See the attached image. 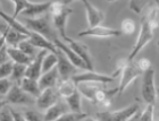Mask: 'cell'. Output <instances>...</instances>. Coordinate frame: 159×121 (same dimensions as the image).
<instances>
[{"mask_svg":"<svg viewBox=\"0 0 159 121\" xmlns=\"http://www.w3.org/2000/svg\"><path fill=\"white\" fill-rule=\"evenodd\" d=\"M48 13L50 15L53 26L60 35L61 40H66L68 37L66 33L67 23H68V19H70L73 10L68 7V5H65L61 1L60 2L59 1H55V2H51Z\"/></svg>","mask_w":159,"mask_h":121,"instance_id":"cell-1","label":"cell"},{"mask_svg":"<svg viewBox=\"0 0 159 121\" xmlns=\"http://www.w3.org/2000/svg\"><path fill=\"white\" fill-rule=\"evenodd\" d=\"M24 24L26 25L31 31L33 32H37L41 35H43L44 37H47L50 41H55V40L59 39L58 36V32L53 26L52 22H51V18H50L47 14L42 15V16L35 17V18H29V17H25L23 19Z\"/></svg>","mask_w":159,"mask_h":121,"instance_id":"cell-2","label":"cell"},{"mask_svg":"<svg viewBox=\"0 0 159 121\" xmlns=\"http://www.w3.org/2000/svg\"><path fill=\"white\" fill-rule=\"evenodd\" d=\"M120 69V82L117 87V95L123 94L125 91L139 76L143 75V70L141 69L136 61H122V63L118 66Z\"/></svg>","mask_w":159,"mask_h":121,"instance_id":"cell-3","label":"cell"},{"mask_svg":"<svg viewBox=\"0 0 159 121\" xmlns=\"http://www.w3.org/2000/svg\"><path fill=\"white\" fill-rule=\"evenodd\" d=\"M153 31L155 30L150 26V24L148 23V20H147L146 17H144L142 19V22H141L139 36H138V39H136V41H135V44H134V46L132 48V51L129 52V57H127V59H126L127 61L134 60V58L152 41Z\"/></svg>","mask_w":159,"mask_h":121,"instance_id":"cell-4","label":"cell"},{"mask_svg":"<svg viewBox=\"0 0 159 121\" xmlns=\"http://www.w3.org/2000/svg\"><path fill=\"white\" fill-rule=\"evenodd\" d=\"M141 95L143 101L147 104H155L158 96V91L155 83V69L152 66L143 72L142 85H141Z\"/></svg>","mask_w":159,"mask_h":121,"instance_id":"cell-5","label":"cell"},{"mask_svg":"<svg viewBox=\"0 0 159 121\" xmlns=\"http://www.w3.org/2000/svg\"><path fill=\"white\" fill-rule=\"evenodd\" d=\"M139 104H131L120 110L116 111H105V112H98L94 115V119H99V120H131L133 115L139 111Z\"/></svg>","mask_w":159,"mask_h":121,"instance_id":"cell-6","label":"cell"},{"mask_svg":"<svg viewBox=\"0 0 159 121\" xmlns=\"http://www.w3.org/2000/svg\"><path fill=\"white\" fill-rule=\"evenodd\" d=\"M34 96L30 95L20 87V84H14L11 89L6 94L7 103L16 105H32L35 103L37 100H34Z\"/></svg>","mask_w":159,"mask_h":121,"instance_id":"cell-7","label":"cell"},{"mask_svg":"<svg viewBox=\"0 0 159 121\" xmlns=\"http://www.w3.org/2000/svg\"><path fill=\"white\" fill-rule=\"evenodd\" d=\"M74 82L76 84H81V83H96V84H109V83L114 82L115 76L114 75H106V74H100V72H96L94 70H88L86 72H82V74H75L72 77Z\"/></svg>","mask_w":159,"mask_h":121,"instance_id":"cell-8","label":"cell"},{"mask_svg":"<svg viewBox=\"0 0 159 121\" xmlns=\"http://www.w3.org/2000/svg\"><path fill=\"white\" fill-rule=\"evenodd\" d=\"M120 34H122L120 30L98 25V26L88 27L86 30L80 32L79 36H90V37H96V39H109V37L119 36Z\"/></svg>","mask_w":159,"mask_h":121,"instance_id":"cell-9","label":"cell"},{"mask_svg":"<svg viewBox=\"0 0 159 121\" xmlns=\"http://www.w3.org/2000/svg\"><path fill=\"white\" fill-rule=\"evenodd\" d=\"M58 49V48H57ZM57 57H58V62H57V68L59 71L60 79H70L72 78L77 72V67L70 61L65 53L61 50H57Z\"/></svg>","mask_w":159,"mask_h":121,"instance_id":"cell-10","label":"cell"},{"mask_svg":"<svg viewBox=\"0 0 159 121\" xmlns=\"http://www.w3.org/2000/svg\"><path fill=\"white\" fill-rule=\"evenodd\" d=\"M64 41H66L67 44H68V45H70V48H72V49H73L81 58H82L83 61L85 62L88 70H94L93 59H92L91 53H90L89 46L86 45V44H84V43L80 42V41L73 40L72 37H70V36H68L66 40H64Z\"/></svg>","mask_w":159,"mask_h":121,"instance_id":"cell-11","label":"cell"},{"mask_svg":"<svg viewBox=\"0 0 159 121\" xmlns=\"http://www.w3.org/2000/svg\"><path fill=\"white\" fill-rule=\"evenodd\" d=\"M81 2L83 3V6L85 8L86 20H88L89 27L102 25V23L105 22V18H106L105 13H103L102 10H100L99 8L93 6L89 0H81Z\"/></svg>","mask_w":159,"mask_h":121,"instance_id":"cell-12","label":"cell"},{"mask_svg":"<svg viewBox=\"0 0 159 121\" xmlns=\"http://www.w3.org/2000/svg\"><path fill=\"white\" fill-rule=\"evenodd\" d=\"M59 96V93H58V91L55 89V87H49V89L41 91L40 95L37 97L35 103H37L38 108L40 110H47L51 105H53L55 103L58 102Z\"/></svg>","mask_w":159,"mask_h":121,"instance_id":"cell-13","label":"cell"},{"mask_svg":"<svg viewBox=\"0 0 159 121\" xmlns=\"http://www.w3.org/2000/svg\"><path fill=\"white\" fill-rule=\"evenodd\" d=\"M49 52L48 50L46 49H42L38 53L37 56L34 57L32 61L27 65V68H26V77H30V78H33V79H39L40 76L42 75V61H43V58L46 57L47 53Z\"/></svg>","mask_w":159,"mask_h":121,"instance_id":"cell-14","label":"cell"},{"mask_svg":"<svg viewBox=\"0 0 159 121\" xmlns=\"http://www.w3.org/2000/svg\"><path fill=\"white\" fill-rule=\"evenodd\" d=\"M53 43L56 44V46L58 48L59 50H61L64 53H65V56L68 58V59L70 60V61L73 62L74 65L76 66L77 68H81V69H84V70H88V68H86V65H85V62L83 61L82 58L77 54L75 51H74L72 48H70L68 44L66 43H64L61 40L59 39H57L53 41Z\"/></svg>","mask_w":159,"mask_h":121,"instance_id":"cell-15","label":"cell"},{"mask_svg":"<svg viewBox=\"0 0 159 121\" xmlns=\"http://www.w3.org/2000/svg\"><path fill=\"white\" fill-rule=\"evenodd\" d=\"M0 33L5 36L6 43L7 44H9L10 46H18V44H20L23 40L29 39V36L27 35L15 31L10 26H8L6 23L2 24V25H0Z\"/></svg>","mask_w":159,"mask_h":121,"instance_id":"cell-16","label":"cell"},{"mask_svg":"<svg viewBox=\"0 0 159 121\" xmlns=\"http://www.w3.org/2000/svg\"><path fill=\"white\" fill-rule=\"evenodd\" d=\"M39 80V85L41 91L46 89H49V87H55L57 86L58 82L60 80V75L59 71H58V68L57 66L55 68L50 69L49 71L43 72L42 75L40 76V78L38 79Z\"/></svg>","mask_w":159,"mask_h":121,"instance_id":"cell-17","label":"cell"},{"mask_svg":"<svg viewBox=\"0 0 159 121\" xmlns=\"http://www.w3.org/2000/svg\"><path fill=\"white\" fill-rule=\"evenodd\" d=\"M29 40L31 41V43L33 44L35 48H39V49H46L50 52H57V46L56 44L52 42V41H50L48 40L47 37H44L43 35L39 34L37 32H31L30 36H29Z\"/></svg>","mask_w":159,"mask_h":121,"instance_id":"cell-18","label":"cell"},{"mask_svg":"<svg viewBox=\"0 0 159 121\" xmlns=\"http://www.w3.org/2000/svg\"><path fill=\"white\" fill-rule=\"evenodd\" d=\"M51 2H31V5L26 9L22 11V15L29 18H35V17L42 16L49 11Z\"/></svg>","mask_w":159,"mask_h":121,"instance_id":"cell-19","label":"cell"},{"mask_svg":"<svg viewBox=\"0 0 159 121\" xmlns=\"http://www.w3.org/2000/svg\"><path fill=\"white\" fill-rule=\"evenodd\" d=\"M0 17L2 18L3 22H5L8 26H10L11 28H14L15 31H17V32L23 33V34H25V35L30 36V34H31L32 31H31L24 23L18 22V20L16 19V17L10 16V15L3 13V11H1V10H0Z\"/></svg>","mask_w":159,"mask_h":121,"instance_id":"cell-20","label":"cell"},{"mask_svg":"<svg viewBox=\"0 0 159 121\" xmlns=\"http://www.w3.org/2000/svg\"><path fill=\"white\" fill-rule=\"evenodd\" d=\"M67 104H63V103H55L53 105H51L50 108H48L44 112L43 115V120L49 121V120H59V118L61 115L67 112Z\"/></svg>","mask_w":159,"mask_h":121,"instance_id":"cell-21","label":"cell"},{"mask_svg":"<svg viewBox=\"0 0 159 121\" xmlns=\"http://www.w3.org/2000/svg\"><path fill=\"white\" fill-rule=\"evenodd\" d=\"M20 85L26 93H29L30 95L34 96L35 98H37L40 95V93H41V89H40L39 80H38V79L30 78V77H26V76H25V77L22 79V82H20Z\"/></svg>","mask_w":159,"mask_h":121,"instance_id":"cell-22","label":"cell"},{"mask_svg":"<svg viewBox=\"0 0 159 121\" xmlns=\"http://www.w3.org/2000/svg\"><path fill=\"white\" fill-rule=\"evenodd\" d=\"M76 89H77V84L72 78L60 79L59 82H58V84H57V91H58L60 96H63L64 98L70 96V94H73Z\"/></svg>","mask_w":159,"mask_h":121,"instance_id":"cell-23","label":"cell"},{"mask_svg":"<svg viewBox=\"0 0 159 121\" xmlns=\"http://www.w3.org/2000/svg\"><path fill=\"white\" fill-rule=\"evenodd\" d=\"M8 54H9L10 60H13L16 63H23V65H29L33 58L27 56L26 53L23 52L18 46H9L8 48Z\"/></svg>","mask_w":159,"mask_h":121,"instance_id":"cell-24","label":"cell"},{"mask_svg":"<svg viewBox=\"0 0 159 121\" xmlns=\"http://www.w3.org/2000/svg\"><path fill=\"white\" fill-rule=\"evenodd\" d=\"M67 106L70 108V111L75 112H83L82 111V94L80 93L79 89L74 92L73 94H70V96L65 97Z\"/></svg>","mask_w":159,"mask_h":121,"instance_id":"cell-25","label":"cell"},{"mask_svg":"<svg viewBox=\"0 0 159 121\" xmlns=\"http://www.w3.org/2000/svg\"><path fill=\"white\" fill-rule=\"evenodd\" d=\"M26 68H27V65L14 62L13 72H11L10 78L13 79L15 83H17V84H20L22 79L25 77V75H26Z\"/></svg>","mask_w":159,"mask_h":121,"instance_id":"cell-26","label":"cell"},{"mask_svg":"<svg viewBox=\"0 0 159 121\" xmlns=\"http://www.w3.org/2000/svg\"><path fill=\"white\" fill-rule=\"evenodd\" d=\"M155 115V104H147L146 109L142 112H140V109H139V111L133 115L132 119H134V120L151 121L155 119V115Z\"/></svg>","mask_w":159,"mask_h":121,"instance_id":"cell-27","label":"cell"},{"mask_svg":"<svg viewBox=\"0 0 159 121\" xmlns=\"http://www.w3.org/2000/svg\"><path fill=\"white\" fill-rule=\"evenodd\" d=\"M58 62V57H57V52H48L46 57L43 58L42 61V74L46 71H49L50 69L55 68Z\"/></svg>","mask_w":159,"mask_h":121,"instance_id":"cell-28","label":"cell"},{"mask_svg":"<svg viewBox=\"0 0 159 121\" xmlns=\"http://www.w3.org/2000/svg\"><path fill=\"white\" fill-rule=\"evenodd\" d=\"M146 19L148 20V23L150 24V26L152 27L153 30L159 28V6L152 7L151 9L148 11L146 16Z\"/></svg>","mask_w":159,"mask_h":121,"instance_id":"cell-29","label":"cell"},{"mask_svg":"<svg viewBox=\"0 0 159 121\" xmlns=\"http://www.w3.org/2000/svg\"><path fill=\"white\" fill-rule=\"evenodd\" d=\"M85 119H94V118H90L88 117L86 113L84 112H75V111H70V112H65L61 117L59 118V120H74V121H79V120H85Z\"/></svg>","mask_w":159,"mask_h":121,"instance_id":"cell-30","label":"cell"},{"mask_svg":"<svg viewBox=\"0 0 159 121\" xmlns=\"http://www.w3.org/2000/svg\"><path fill=\"white\" fill-rule=\"evenodd\" d=\"M18 48H20L23 52L26 53L27 56H30L31 58H34V57L37 56V54H35V46L31 43V41L29 39L23 40V41L18 44Z\"/></svg>","mask_w":159,"mask_h":121,"instance_id":"cell-31","label":"cell"},{"mask_svg":"<svg viewBox=\"0 0 159 121\" xmlns=\"http://www.w3.org/2000/svg\"><path fill=\"white\" fill-rule=\"evenodd\" d=\"M13 60H8V61L3 62L2 65H0V78H9L13 72Z\"/></svg>","mask_w":159,"mask_h":121,"instance_id":"cell-32","label":"cell"},{"mask_svg":"<svg viewBox=\"0 0 159 121\" xmlns=\"http://www.w3.org/2000/svg\"><path fill=\"white\" fill-rule=\"evenodd\" d=\"M120 31H122V34H127V35L133 34L134 31H135V23H134V20L131 19V18H125L122 22Z\"/></svg>","mask_w":159,"mask_h":121,"instance_id":"cell-33","label":"cell"},{"mask_svg":"<svg viewBox=\"0 0 159 121\" xmlns=\"http://www.w3.org/2000/svg\"><path fill=\"white\" fill-rule=\"evenodd\" d=\"M150 0H129V9L135 14H140L143 8L149 3Z\"/></svg>","mask_w":159,"mask_h":121,"instance_id":"cell-34","label":"cell"},{"mask_svg":"<svg viewBox=\"0 0 159 121\" xmlns=\"http://www.w3.org/2000/svg\"><path fill=\"white\" fill-rule=\"evenodd\" d=\"M14 5H15V10H14V17H16L20 15L23 10H25L27 7L31 5L30 0H14Z\"/></svg>","mask_w":159,"mask_h":121,"instance_id":"cell-35","label":"cell"},{"mask_svg":"<svg viewBox=\"0 0 159 121\" xmlns=\"http://www.w3.org/2000/svg\"><path fill=\"white\" fill-rule=\"evenodd\" d=\"M11 86L13 84L9 78H0V95L5 96L11 89Z\"/></svg>","mask_w":159,"mask_h":121,"instance_id":"cell-36","label":"cell"},{"mask_svg":"<svg viewBox=\"0 0 159 121\" xmlns=\"http://www.w3.org/2000/svg\"><path fill=\"white\" fill-rule=\"evenodd\" d=\"M0 120H14L13 113H11V108L3 106L2 110L0 111Z\"/></svg>","mask_w":159,"mask_h":121,"instance_id":"cell-37","label":"cell"},{"mask_svg":"<svg viewBox=\"0 0 159 121\" xmlns=\"http://www.w3.org/2000/svg\"><path fill=\"white\" fill-rule=\"evenodd\" d=\"M24 118L27 121H38V120L43 119V115H39V113L35 111H31L30 110V111H26L24 113Z\"/></svg>","mask_w":159,"mask_h":121,"instance_id":"cell-38","label":"cell"},{"mask_svg":"<svg viewBox=\"0 0 159 121\" xmlns=\"http://www.w3.org/2000/svg\"><path fill=\"white\" fill-rule=\"evenodd\" d=\"M10 60L9 54H8V46L3 45L2 48H0V65H2L3 62Z\"/></svg>","mask_w":159,"mask_h":121,"instance_id":"cell-39","label":"cell"},{"mask_svg":"<svg viewBox=\"0 0 159 121\" xmlns=\"http://www.w3.org/2000/svg\"><path fill=\"white\" fill-rule=\"evenodd\" d=\"M136 62H138V65L141 67V69H142L143 71H146L147 69H149L151 67V62H150L149 59H147V58H141V59H139Z\"/></svg>","mask_w":159,"mask_h":121,"instance_id":"cell-40","label":"cell"},{"mask_svg":"<svg viewBox=\"0 0 159 121\" xmlns=\"http://www.w3.org/2000/svg\"><path fill=\"white\" fill-rule=\"evenodd\" d=\"M6 103H7L6 100H1V101H0V111H1V110H2L3 106L6 105Z\"/></svg>","mask_w":159,"mask_h":121,"instance_id":"cell-41","label":"cell"},{"mask_svg":"<svg viewBox=\"0 0 159 121\" xmlns=\"http://www.w3.org/2000/svg\"><path fill=\"white\" fill-rule=\"evenodd\" d=\"M74 1H76V0H61V2L65 3V5H70V3L74 2ZM81 1V0H80Z\"/></svg>","mask_w":159,"mask_h":121,"instance_id":"cell-42","label":"cell"},{"mask_svg":"<svg viewBox=\"0 0 159 121\" xmlns=\"http://www.w3.org/2000/svg\"><path fill=\"white\" fill-rule=\"evenodd\" d=\"M108 2H115V1H117V0H107Z\"/></svg>","mask_w":159,"mask_h":121,"instance_id":"cell-43","label":"cell"},{"mask_svg":"<svg viewBox=\"0 0 159 121\" xmlns=\"http://www.w3.org/2000/svg\"><path fill=\"white\" fill-rule=\"evenodd\" d=\"M156 2H157V5L159 6V0H156Z\"/></svg>","mask_w":159,"mask_h":121,"instance_id":"cell-44","label":"cell"},{"mask_svg":"<svg viewBox=\"0 0 159 121\" xmlns=\"http://www.w3.org/2000/svg\"><path fill=\"white\" fill-rule=\"evenodd\" d=\"M1 100H2V95H0V101H1Z\"/></svg>","mask_w":159,"mask_h":121,"instance_id":"cell-45","label":"cell"},{"mask_svg":"<svg viewBox=\"0 0 159 121\" xmlns=\"http://www.w3.org/2000/svg\"><path fill=\"white\" fill-rule=\"evenodd\" d=\"M158 51H159V42H158Z\"/></svg>","mask_w":159,"mask_h":121,"instance_id":"cell-46","label":"cell"},{"mask_svg":"<svg viewBox=\"0 0 159 121\" xmlns=\"http://www.w3.org/2000/svg\"><path fill=\"white\" fill-rule=\"evenodd\" d=\"M157 91H158V94H159V89H157Z\"/></svg>","mask_w":159,"mask_h":121,"instance_id":"cell-47","label":"cell"},{"mask_svg":"<svg viewBox=\"0 0 159 121\" xmlns=\"http://www.w3.org/2000/svg\"><path fill=\"white\" fill-rule=\"evenodd\" d=\"M10 1H13V2H14V0H10Z\"/></svg>","mask_w":159,"mask_h":121,"instance_id":"cell-48","label":"cell"},{"mask_svg":"<svg viewBox=\"0 0 159 121\" xmlns=\"http://www.w3.org/2000/svg\"><path fill=\"white\" fill-rule=\"evenodd\" d=\"M0 7H1V3H0Z\"/></svg>","mask_w":159,"mask_h":121,"instance_id":"cell-49","label":"cell"}]
</instances>
